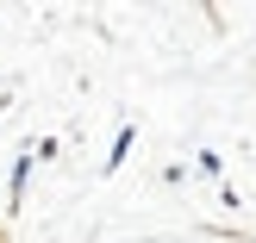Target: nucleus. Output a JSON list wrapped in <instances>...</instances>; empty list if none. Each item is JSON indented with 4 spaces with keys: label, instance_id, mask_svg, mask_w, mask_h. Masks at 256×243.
<instances>
[{
    "label": "nucleus",
    "instance_id": "f257e3e1",
    "mask_svg": "<svg viewBox=\"0 0 256 243\" xmlns=\"http://www.w3.org/2000/svg\"><path fill=\"white\" fill-rule=\"evenodd\" d=\"M25 175H32V156H19V162H12V200L25 194Z\"/></svg>",
    "mask_w": 256,
    "mask_h": 243
},
{
    "label": "nucleus",
    "instance_id": "f03ea898",
    "mask_svg": "<svg viewBox=\"0 0 256 243\" xmlns=\"http://www.w3.org/2000/svg\"><path fill=\"white\" fill-rule=\"evenodd\" d=\"M125 150H132V125H125V131H119V144H112V156H106V169H119V162H125Z\"/></svg>",
    "mask_w": 256,
    "mask_h": 243
}]
</instances>
